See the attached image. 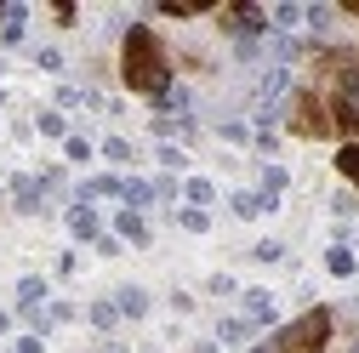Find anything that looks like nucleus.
Returning a JSON list of instances; mask_svg holds the SVG:
<instances>
[{"mask_svg":"<svg viewBox=\"0 0 359 353\" xmlns=\"http://www.w3.org/2000/svg\"><path fill=\"white\" fill-rule=\"evenodd\" d=\"M120 80H126V92H137V97H160L171 85V52H165V40L149 23L126 29V40H120Z\"/></svg>","mask_w":359,"mask_h":353,"instance_id":"f257e3e1","label":"nucleus"},{"mask_svg":"<svg viewBox=\"0 0 359 353\" xmlns=\"http://www.w3.org/2000/svg\"><path fill=\"white\" fill-rule=\"evenodd\" d=\"M291 131H297V137H308V143L337 137V125H331V109H325V92H320V85H302V92L291 97Z\"/></svg>","mask_w":359,"mask_h":353,"instance_id":"7ed1b4c3","label":"nucleus"},{"mask_svg":"<svg viewBox=\"0 0 359 353\" xmlns=\"http://www.w3.org/2000/svg\"><path fill=\"white\" fill-rule=\"evenodd\" d=\"M222 29H262V12L257 6H229L222 12Z\"/></svg>","mask_w":359,"mask_h":353,"instance_id":"20e7f679","label":"nucleus"},{"mask_svg":"<svg viewBox=\"0 0 359 353\" xmlns=\"http://www.w3.org/2000/svg\"><path fill=\"white\" fill-rule=\"evenodd\" d=\"M342 12H348V18H359V0H342Z\"/></svg>","mask_w":359,"mask_h":353,"instance_id":"423d86ee","label":"nucleus"},{"mask_svg":"<svg viewBox=\"0 0 359 353\" xmlns=\"http://www.w3.org/2000/svg\"><path fill=\"white\" fill-rule=\"evenodd\" d=\"M337 171L359 188V143H342V148H337Z\"/></svg>","mask_w":359,"mask_h":353,"instance_id":"39448f33","label":"nucleus"},{"mask_svg":"<svg viewBox=\"0 0 359 353\" xmlns=\"http://www.w3.org/2000/svg\"><path fill=\"white\" fill-rule=\"evenodd\" d=\"M331 331H337V314H331V307H308L302 319H291V325L274 336V353H325V347H331Z\"/></svg>","mask_w":359,"mask_h":353,"instance_id":"f03ea898","label":"nucleus"}]
</instances>
